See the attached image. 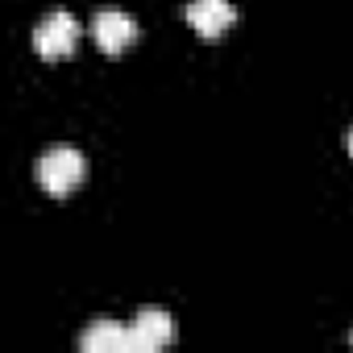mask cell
<instances>
[{"instance_id": "1", "label": "cell", "mask_w": 353, "mask_h": 353, "mask_svg": "<svg viewBox=\"0 0 353 353\" xmlns=\"http://www.w3.org/2000/svg\"><path fill=\"white\" fill-rule=\"evenodd\" d=\"M83 170H88V162H83V154H79L75 145H50V150L38 158V183H42L50 196H67V192L79 188Z\"/></svg>"}, {"instance_id": "2", "label": "cell", "mask_w": 353, "mask_h": 353, "mask_svg": "<svg viewBox=\"0 0 353 353\" xmlns=\"http://www.w3.org/2000/svg\"><path fill=\"white\" fill-rule=\"evenodd\" d=\"M75 42H79V21H75V13H67V9L46 13V17L38 21V30H34V50H38L46 63H59V59L75 54Z\"/></svg>"}, {"instance_id": "3", "label": "cell", "mask_w": 353, "mask_h": 353, "mask_svg": "<svg viewBox=\"0 0 353 353\" xmlns=\"http://www.w3.org/2000/svg\"><path fill=\"white\" fill-rule=\"evenodd\" d=\"M174 341V320L162 307H141L129 328V349L133 353H158Z\"/></svg>"}, {"instance_id": "4", "label": "cell", "mask_w": 353, "mask_h": 353, "mask_svg": "<svg viewBox=\"0 0 353 353\" xmlns=\"http://www.w3.org/2000/svg\"><path fill=\"white\" fill-rule=\"evenodd\" d=\"M92 38L104 54H121L133 38H137V21L125 9H96L92 17Z\"/></svg>"}, {"instance_id": "5", "label": "cell", "mask_w": 353, "mask_h": 353, "mask_svg": "<svg viewBox=\"0 0 353 353\" xmlns=\"http://www.w3.org/2000/svg\"><path fill=\"white\" fill-rule=\"evenodd\" d=\"M188 21H192V30L200 38H221L237 21V9H233V0H192Z\"/></svg>"}, {"instance_id": "6", "label": "cell", "mask_w": 353, "mask_h": 353, "mask_svg": "<svg viewBox=\"0 0 353 353\" xmlns=\"http://www.w3.org/2000/svg\"><path fill=\"white\" fill-rule=\"evenodd\" d=\"M83 353H129V328H121L117 320H96L83 336H79Z\"/></svg>"}, {"instance_id": "7", "label": "cell", "mask_w": 353, "mask_h": 353, "mask_svg": "<svg viewBox=\"0 0 353 353\" xmlns=\"http://www.w3.org/2000/svg\"><path fill=\"white\" fill-rule=\"evenodd\" d=\"M349 154H353V129H349Z\"/></svg>"}]
</instances>
